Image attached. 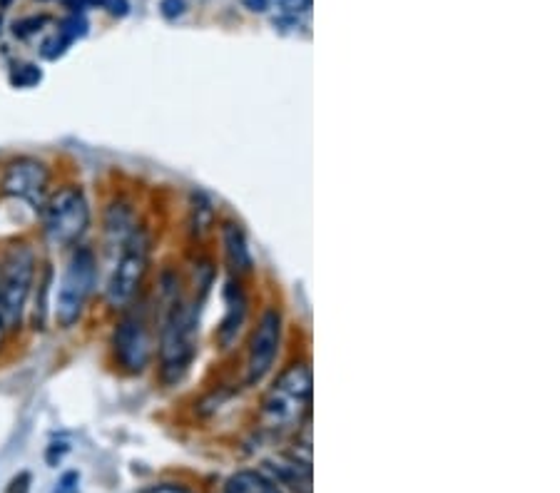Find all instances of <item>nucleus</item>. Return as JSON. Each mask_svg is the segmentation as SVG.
Returning a JSON list of instances; mask_svg holds the SVG:
<instances>
[{
	"label": "nucleus",
	"mask_w": 560,
	"mask_h": 493,
	"mask_svg": "<svg viewBox=\"0 0 560 493\" xmlns=\"http://www.w3.org/2000/svg\"><path fill=\"white\" fill-rule=\"evenodd\" d=\"M157 349L160 374L167 386H177L190 374L197 354V332H200V304L180 292L177 277L160 279L157 287Z\"/></svg>",
	"instance_id": "1"
},
{
	"label": "nucleus",
	"mask_w": 560,
	"mask_h": 493,
	"mask_svg": "<svg viewBox=\"0 0 560 493\" xmlns=\"http://www.w3.org/2000/svg\"><path fill=\"white\" fill-rule=\"evenodd\" d=\"M309 406H312V367L307 362H294L274 379L264 394L259 421L272 434H284L299 429V424L309 416Z\"/></svg>",
	"instance_id": "2"
},
{
	"label": "nucleus",
	"mask_w": 560,
	"mask_h": 493,
	"mask_svg": "<svg viewBox=\"0 0 560 493\" xmlns=\"http://www.w3.org/2000/svg\"><path fill=\"white\" fill-rule=\"evenodd\" d=\"M35 277H38L35 247L25 240L10 242L0 254V312L8 334L23 327Z\"/></svg>",
	"instance_id": "3"
},
{
	"label": "nucleus",
	"mask_w": 560,
	"mask_h": 493,
	"mask_svg": "<svg viewBox=\"0 0 560 493\" xmlns=\"http://www.w3.org/2000/svg\"><path fill=\"white\" fill-rule=\"evenodd\" d=\"M43 235L53 247H78L85 232L90 230L93 212H90L88 195L80 185H60L50 190L40 207Z\"/></svg>",
	"instance_id": "4"
},
{
	"label": "nucleus",
	"mask_w": 560,
	"mask_h": 493,
	"mask_svg": "<svg viewBox=\"0 0 560 493\" xmlns=\"http://www.w3.org/2000/svg\"><path fill=\"white\" fill-rule=\"evenodd\" d=\"M155 314L147 302L135 299L127 309H122L120 322L112 332V357L115 364L127 374H142L150 367L157 349Z\"/></svg>",
	"instance_id": "5"
},
{
	"label": "nucleus",
	"mask_w": 560,
	"mask_h": 493,
	"mask_svg": "<svg viewBox=\"0 0 560 493\" xmlns=\"http://www.w3.org/2000/svg\"><path fill=\"white\" fill-rule=\"evenodd\" d=\"M98 282V257L90 247H73L63 274H60L58 289H55L53 317L60 329H70L80 322L85 314L90 297Z\"/></svg>",
	"instance_id": "6"
},
{
	"label": "nucleus",
	"mask_w": 560,
	"mask_h": 493,
	"mask_svg": "<svg viewBox=\"0 0 560 493\" xmlns=\"http://www.w3.org/2000/svg\"><path fill=\"white\" fill-rule=\"evenodd\" d=\"M152 259V237L150 232L137 227L127 242L115 252L112 272L108 284H105V302L115 312L130 307L145 284L147 272H150Z\"/></svg>",
	"instance_id": "7"
},
{
	"label": "nucleus",
	"mask_w": 560,
	"mask_h": 493,
	"mask_svg": "<svg viewBox=\"0 0 560 493\" xmlns=\"http://www.w3.org/2000/svg\"><path fill=\"white\" fill-rule=\"evenodd\" d=\"M50 167L38 157H13L5 162L0 172V195L18 200L23 205L33 207L40 212L45 197L50 195Z\"/></svg>",
	"instance_id": "8"
},
{
	"label": "nucleus",
	"mask_w": 560,
	"mask_h": 493,
	"mask_svg": "<svg viewBox=\"0 0 560 493\" xmlns=\"http://www.w3.org/2000/svg\"><path fill=\"white\" fill-rule=\"evenodd\" d=\"M282 334V312H279L277 307L264 309L257 327H254L252 332V339H249L247 386H259L272 374L274 364H277L279 359V349H282Z\"/></svg>",
	"instance_id": "9"
},
{
	"label": "nucleus",
	"mask_w": 560,
	"mask_h": 493,
	"mask_svg": "<svg viewBox=\"0 0 560 493\" xmlns=\"http://www.w3.org/2000/svg\"><path fill=\"white\" fill-rule=\"evenodd\" d=\"M224 304H227V309H224V319L217 329V344H220L222 352H229L237 344L244 324H247V297H244L237 282H229L224 289Z\"/></svg>",
	"instance_id": "10"
},
{
	"label": "nucleus",
	"mask_w": 560,
	"mask_h": 493,
	"mask_svg": "<svg viewBox=\"0 0 560 493\" xmlns=\"http://www.w3.org/2000/svg\"><path fill=\"white\" fill-rule=\"evenodd\" d=\"M137 230V220L132 207L125 200H115L105 210V242L110 252H117L127 242V237Z\"/></svg>",
	"instance_id": "11"
},
{
	"label": "nucleus",
	"mask_w": 560,
	"mask_h": 493,
	"mask_svg": "<svg viewBox=\"0 0 560 493\" xmlns=\"http://www.w3.org/2000/svg\"><path fill=\"white\" fill-rule=\"evenodd\" d=\"M272 471L277 474V484L287 486L294 493H312V466L307 459H299V454L284 456L272 464Z\"/></svg>",
	"instance_id": "12"
},
{
	"label": "nucleus",
	"mask_w": 560,
	"mask_h": 493,
	"mask_svg": "<svg viewBox=\"0 0 560 493\" xmlns=\"http://www.w3.org/2000/svg\"><path fill=\"white\" fill-rule=\"evenodd\" d=\"M222 245L224 257H227L229 269L234 274L252 272V252H249L247 240H244V232L237 225H232V222L222 225Z\"/></svg>",
	"instance_id": "13"
},
{
	"label": "nucleus",
	"mask_w": 560,
	"mask_h": 493,
	"mask_svg": "<svg viewBox=\"0 0 560 493\" xmlns=\"http://www.w3.org/2000/svg\"><path fill=\"white\" fill-rule=\"evenodd\" d=\"M222 493H284L282 486L262 471H237L229 476Z\"/></svg>",
	"instance_id": "14"
},
{
	"label": "nucleus",
	"mask_w": 560,
	"mask_h": 493,
	"mask_svg": "<svg viewBox=\"0 0 560 493\" xmlns=\"http://www.w3.org/2000/svg\"><path fill=\"white\" fill-rule=\"evenodd\" d=\"M43 80V73L35 65H15V70L10 73V85L13 88H35Z\"/></svg>",
	"instance_id": "15"
},
{
	"label": "nucleus",
	"mask_w": 560,
	"mask_h": 493,
	"mask_svg": "<svg viewBox=\"0 0 560 493\" xmlns=\"http://www.w3.org/2000/svg\"><path fill=\"white\" fill-rule=\"evenodd\" d=\"M78 481H80V474L70 471V474H65L63 479H60V484H58V489H55V493H75V491H78Z\"/></svg>",
	"instance_id": "16"
},
{
	"label": "nucleus",
	"mask_w": 560,
	"mask_h": 493,
	"mask_svg": "<svg viewBox=\"0 0 560 493\" xmlns=\"http://www.w3.org/2000/svg\"><path fill=\"white\" fill-rule=\"evenodd\" d=\"M145 493H192V491L185 489V486H180V484H160V486H152V489Z\"/></svg>",
	"instance_id": "17"
},
{
	"label": "nucleus",
	"mask_w": 560,
	"mask_h": 493,
	"mask_svg": "<svg viewBox=\"0 0 560 493\" xmlns=\"http://www.w3.org/2000/svg\"><path fill=\"white\" fill-rule=\"evenodd\" d=\"M100 3H103L105 8H108L110 13H115V15H125V10H127L125 0H100Z\"/></svg>",
	"instance_id": "18"
},
{
	"label": "nucleus",
	"mask_w": 560,
	"mask_h": 493,
	"mask_svg": "<svg viewBox=\"0 0 560 493\" xmlns=\"http://www.w3.org/2000/svg\"><path fill=\"white\" fill-rule=\"evenodd\" d=\"M5 339H8V329H5V322H3V312H0V349H3Z\"/></svg>",
	"instance_id": "19"
}]
</instances>
